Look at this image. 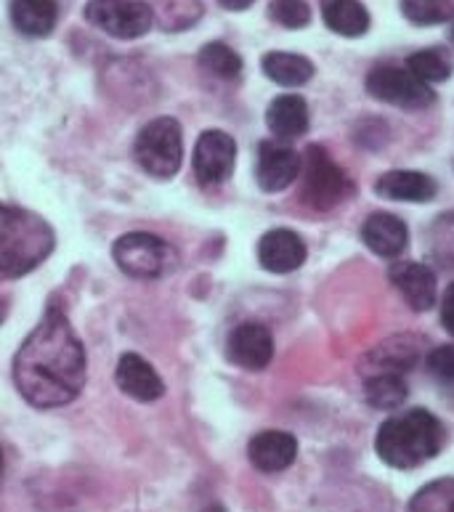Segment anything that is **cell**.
Returning <instances> with one entry per match:
<instances>
[{"label":"cell","instance_id":"obj_28","mask_svg":"<svg viewBox=\"0 0 454 512\" xmlns=\"http://www.w3.org/2000/svg\"><path fill=\"white\" fill-rule=\"evenodd\" d=\"M409 512H454V478H441L417 491Z\"/></svg>","mask_w":454,"mask_h":512},{"label":"cell","instance_id":"obj_34","mask_svg":"<svg viewBox=\"0 0 454 512\" xmlns=\"http://www.w3.org/2000/svg\"><path fill=\"white\" fill-rule=\"evenodd\" d=\"M3 319H6V303L0 300V324H3Z\"/></svg>","mask_w":454,"mask_h":512},{"label":"cell","instance_id":"obj_27","mask_svg":"<svg viewBox=\"0 0 454 512\" xmlns=\"http://www.w3.org/2000/svg\"><path fill=\"white\" fill-rule=\"evenodd\" d=\"M401 14L417 27L444 24L454 16L452 0H401Z\"/></svg>","mask_w":454,"mask_h":512},{"label":"cell","instance_id":"obj_3","mask_svg":"<svg viewBox=\"0 0 454 512\" xmlns=\"http://www.w3.org/2000/svg\"><path fill=\"white\" fill-rule=\"evenodd\" d=\"M444 446V425L425 409H409L385 420L375 438V449L385 465L412 470L425 465Z\"/></svg>","mask_w":454,"mask_h":512},{"label":"cell","instance_id":"obj_11","mask_svg":"<svg viewBox=\"0 0 454 512\" xmlns=\"http://www.w3.org/2000/svg\"><path fill=\"white\" fill-rule=\"evenodd\" d=\"M226 353L229 359L242 369H250V372H258V369H266L271 364V356H274V337L263 324L258 321H247V324H239L234 332L229 335V343H226Z\"/></svg>","mask_w":454,"mask_h":512},{"label":"cell","instance_id":"obj_20","mask_svg":"<svg viewBox=\"0 0 454 512\" xmlns=\"http://www.w3.org/2000/svg\"><path fill=\"white\" fill-rule=\"evenodd\" d=\"M266 123L277 138H298L308 130V104L301 96H277L266 109Z\"/></svg>","mask_w":454,"mask_h":512},{"label":"cell","instance_id":"obj_30","mask_svg":"<svg viewBox=\"0 0 454 512\" xmlns=\"http://www.w3.org/2000/svg\"><path fill=\"white\" fill-rule=\"evenodd\" d=\"M428 369L439 383L454 385V345H441L428 353Z\"/></svg>","mask_w":454,"mask_h":512},{"label":"cell","instance_id":"obj_16","mask_svg":"<svg viewBox=\"0 0 454 512\" xmlns=\"http://www.w3.org/2000/svg\"><path fill=\"white\" fill-rule=\"evenodd\" d=\"M364 245L383 258H396L407 250L409 231L401 218L391 213H372L362 226Z\"/></svg>","mask_w":454,"mask_h":512},{"label":"cell","instance_id":"obj_9","mask_svg":"<svg viewBox=\"0 0 454 512\" xmlns=\"http://www.w3.org/2000/svg\"><path fill=\"white\" fill-rule=\"evenodd\" d=\"M237 162V144L224 130H205L194 146V176L202 186L224 184L234 173Z\"/></svg>","mask_w":454,"mask_h":512},{"label":"cell","instance_id":"obj_33","mask_svg":"<svg viewBox=\"0 0 454 512\" xmlns=\"http://www.w3.org/2000/svg\"><path fill=\"white\" fill-rule=\"evenodd\" d=\"M221 6L229 8V11H245V8H250L255 3V0H218Z\"/></svg>","mask_w":454,"mask_h":512},{"label":"cell","instance_id":"obj_7","mask_svg":"<svg viewBox=\"0 0 454 512\" xmlns=\"http://www.w3.org/2000/svg\"><path fill=\"white\" fill-rule=\"evenodd\" d=\"M85 19L112 38L136 40L154 24V11L147 0H88Z\"/></svg>","mask_w":454,"mask_h":512},{"label":"cell","instance_id":"obj_24","mask_svg":"<svg viewBox=\"0 0 454 512\" xmlns=\"http://www.w3.org/2000/svg\"><path fill=\"white\" fill-rule=\"evenodd\" d=\"M407 69L425 85L444 83L452 75V62L441 48H425V51H417V54L409 56Z\"/></svg>","mask_w":454,"mask_h":512},{"label":"cell","instance_id":"obj_17","mask_svg":"<svg viewBox=\"0 0 454 512\" xmlns=\"http://www.w3.org/2000/svg\"><path fill=\"white\" fill-rule=\"evenodd\" d=\"M417 356H420V343L409 335H396L380 343L367 356V367H370V375H404L415 367Z\"/></svg>","mask_w":454,"mask_h":512},{"label":"cell","instance_id":"obj_35","mask_svg":"<svg viewBox=\"0 0 454 512\" xmlns=\"http://www.w3.org/2000/svg\"><path fill=\"white\" fill-rule=\"evenodd\" d=\"M202 512H226V510H224V507L213 505V507H208V510H202Z\"/></svg>","mask_w":454,"mask_h":512},{"label":"cell","instance_id":"obj_37","mask_svg":"<svg viewBox=\"0 0 454 512\" xmlns=\"http://www.w3.org/2000/svg\"><path fill=\"white\" fill-rule=\"evenodd\" d=\"M452 43H454V24H452Z\"/></svg>","mask_w":454,"mask_h":512},{"label":"cell","instance_id":"obj_29","mask_svg":"<svg viewBox=\"0 0 454 512\" xmlns=\"http://www.w3.org/2000/svg\"><path fill=\"white\" fill-rule=\"evenodd\" d=\"M269 16L287 30H301L311 22V8L306 0H271Z\"/></svg>","mask_w":454,"mask_h":512},{"label":"cell","instance_id":"obj_31","mask_svg":"<svg viewBox=\"0 0 454 512\" xmlns=\"http://www.w3.org/2000/svg\"><path fill=\"white\" fill-rule=\"evenodd\" d=\"M436 231H439V250L436 253L444 260H454V215H447L436 223Z\"/></svg>","mask_w":454,"mask_h":512},{"label":"cell","instance_id":"obj_26","mask_svg":"<svg viewBox=\"0 0 454 512\" xmlns=\"http://www.w3.org/2000/svg\"><path fill=\"white\" fill-rule=\"evenodd\" d=\"M152 11L154 19L162 24V30H186L202 16V3L200 0H160V6Z\"/></svg>","mask_w":454,"mask_h":512},{"label":"cell","instance_id":"obj_18","mask_svg":"<svg viewBox=\"0 0 454 512\" xmlns=\"http://www.w3.org/2000/svg\"><path fill=\"white\" fill-rule=\"evenodd\" d=\"M375 192L391 202H431L436 197V181L417 170H391L378 178Z\"/></svg>","mask_w":454,"mask_h":512},{"label":"cell","instance_id":"obj_8","mask_svg":"<svg viewBox=\"0 0 454 512\" xmlns=\"http://www.w3.org/2000/svg\"><path fill=\"white\" fill-rule=\"evenodd\" d=\"M367 93L399 109H425L436 101L431 85L420 83L409 69L380 64L367 75Z\"/></svg>","mask_w":454,"mask_h":512},{"label":"cell","instance_id":"obj_23","mask_svg":"<svg viewBox=\"0 0 454 512\" xmlns=\"http://www.w3.org/2000/svg\"><path fill=\"white\" fill-rule=\"evenodd\" d=\"M364 396L375 409H396L407 398V383L401 375H370L364 380Z\"/></svg>","mask_w":454,"mask_h":512},{"label":"cell","instance_id":"obj_22","mask_svg":"<svg viewBox=\"0 0 454 512\" xmlns=\"http://www.w3.org/2000/svg\"><path fill=\"white\" fill-rule=\"evenodd\" d=\"M263 75L274 80L277 85L298 88L306 85L314 77V64L301 54H287V51H271L263 56Z\"/></svg>","mask_w":454,"mask_h":512},{"label":"cell","instance_id":"obj_10","mask_svg":"<svg viewBox=\"0 0 454 512\" xmlns=\"http://www.w3.org/2000/svg\"><path fill=\"white\" fill-rule=\"evenodd\" d=\"M298 176H301V154L293 146L279 141H263L258 146L255 178L263 192H285Z\"/></svg>","mask_w":454,"mask_h":512},{"label":"cell","instance_id":"obj_14","mask_svg":"<svg viewBox=\"0 0 454 512\" xmlns=\"http://www.w3.org/2000/svg\"><path fill=\"white\" fill-rule=\"evenodd\" d=\"M247 457L261 473H282L298 457V441L285 430H263L247 446Z\"/></svg>","mask_w":454,"mask_h":512},{"label":"cell","instance_id":"obj_36","mask_svg":"<svg viewBox=\"0 0 454 512\" xmlns=\"http://www.w3.org/2000/svg\"><path fill=\"white\" fill-rule=\"evenodd\" d=\"M0 473H3V449H0Z\"/></svg>","mask_w":454,"mask_h":512},{"label":"cell","instance_id":"obj_4","mask_svg":"<svg viewBox=\"0 0 454 512\" xmlns=\"http://www.w3.org/2000/svg\"><path fill=\"white\" fill-rule=\"evenodd\" d=\"M133 154L149 176L173 178L184 162V133L173 117H157L139 130Z\"/></svg>","mask_w":454,"mask_h":512},{"label":"cell","instance_id":"obj_19","mask_svg":"<svg viewBox=\"0 0 454 512\" xmlns=\"http://www.w3.org/2000/svg\"><path fill=\"white\" fill-rule=\"evenodd\" d=\"M11 22L27 38H46L59 22V6L56 0H14Z\"/></svg>","mask_w":454,"mask_h":512},{"label":"cell","instance_id":"obj_32","mask_svg":"<svg viewBox=\"0 0 454 512\" xmlns=\"http://www.w3.org/2000/svg\"><path fill=\"white\" fill-rule=\"evenodd\" d=\"M441 321L449 335H454V284H449V290L444 292V300H441Z\"/></svg>","mask_w":454,"mask_h":512},{"label":"cell","instance_id":"obj_2","mask_svg":"<svg viewBox=\"0 0 454 512\" xmlns=\"http://www.w3.org/2000/svg\"><path fill=\"white\" fill-rule=\"evenodd\" d=\"M54 229L27 207L0 202V276L16 279L54 253Z\"/></svg>","mask_w":454,"mask_h":512},{"label":"cell","instance_id":"obj_21","mask_svg":"<svg viewBox=\"0 0 454 512\" xmlns=\"http://www.w3.org/2000/svg\"><path fill=\"white\" fill-rule=\"evenodd\" d=\"M324 24L343 38H359L370 30V14L362 0H322Z\"/></svg>","mask_w":454,"mask_h":512},{"label":"cell","instance_id":"obj_25","mask_svg":"<svg viewBox=\"0 0 454 512\" xmlns=\"http://www.w3.org/2000/svg\"><path fill=\"white\" fill-rule=\"evenodd\" d=\"M200 67L213 77H221V80H237L242 75V59L234 48H229L226 43H208V46L200 51Z\"/></svg>","mask_w":454,"mask_h":512},{"label":"cell","instance_id":"obj_12","mask_svg":"<svg viewBox=\"0 0 454 512\" xmlns=\"http://www.w3.org/2000/svg\"><path fill=\"white\" fill-rule=\"evenodd\" d=\"M115 380L117 388L123 390L125 396L133 398V401H141V404L157 401L165 393V383L157 375V369L144 356H139V353H123L120 356L115 369Z\"/></svg>","mask_w":454,"mask_h":512},{"label":"cell","instance_id":"obj_13","mask_svg":"<svg viewBox=\"0 0 454 512\" xmlns=\"http://www.w3.org/2000/svg\"><path fill=\"white\" fill-rule=\"evenodd\" d=\"M258 260L271 274H290L306 263V242L290 229H271L258 242Z\"/></svg>","mask_w":454,"mask_h":512},{"label":"cell","instance_id":"obj_5","mask_svg":"<svg viewBox=\"0 0 454 512\" xmlns=\"http://www.w3.org/2000/svg\"><path fill=\"white\" fill-rule=\"evenodd\" d=\"M301 173V199L314 210H332L354 192V184L322 146H308L301 157Z\"/></svg>","mask_w":454,"mask_h":512},{"label":"cell","instance_id":"obj_6","mask_svg":"<svg viewBox=\"0 0 454 512\" xmlns=\"http://www.w3.org/2000/svg\"><path fill=\"white\" fill-rule=\"evenodd\" d=\"M112 258L120 271L133 279H157L176 266V250L165 239L147 234V231L123 234L112 247Z\"/></svg>","mask_w":454,"mask_h":512},{"label":"cell","instance_id":"obj_1","mask_svg":"<svg viewBox=\"0 0 454 512\" xmlns=\"http://www.w3.org/2000/svg\"><path fill=\"white\" fill-rule=\"evenodd\" d=\"M85 348L59 303H51L40 324L14 356V383L27 404L56 409L70 404L85 385Z\"/></svg>","mask_w":454,"mask_h":512},{"label":"cell","instance_id":"obj_15","mask_svg":"<svg viewBox=\"0 0 454 512\" xmlns=\"http://www.w3.org/2000/svg\"><path fill=\"white\" fill-rule=\"evenodd\" d=\"M391 282L415 311H431L436 306V274L423 263H396L391 268Z\"/></svg>","mask_w":454,"mask_h":512}]
</instances>
